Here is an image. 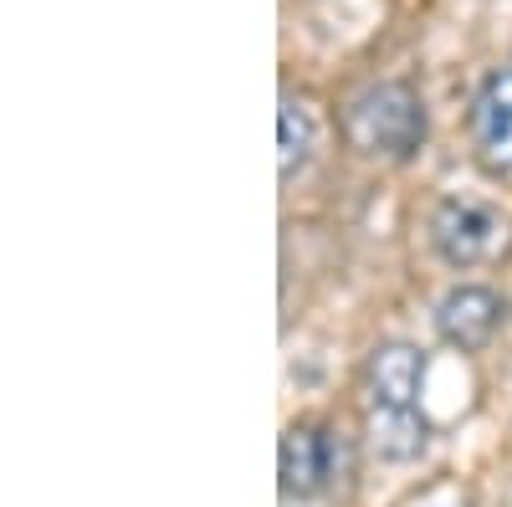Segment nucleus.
Masks as SVG:
<instances>
[{
    "label": "nucleus",
    "mask_w": 512,
    "mask_h": 507,
    "mask_svg": "<svg viewBox=\"0 0 512 507\" xmlns=\"http://www.w3.org/2000/svg\"><path fill=\"white\" fill-rule=\"evenodd\" d=\"M349 139L374 159H410L425 144V103L405 82H374L349 103Z\"/></svg>",
    "instance_id": "2"
},
{
    "label": "nucleus",
    "mask_w": 512,
    "mask_h": 507,
    "mask_svg": "<svg viewBox=\"0 0 512 507\" xmlns=\"http://www.w3.org/2000/svg\"><path fill=\"white\" fill-rule=\"evenodd\" d=\"M431 241L451 267H482L507 246V221L482 200L451 195L431 210Z\"/></svg>",
    "instance_id": "3"
},
{
    "label": "nucleus",
    "mask_w": 512,
    "mask_h": 507,
    "mask_svg": "<svg viewBox=\"0 0 512 507\" xmlns=\"http://www.w3.org/2000/svg\"><path fill=\"white\" fill-rule=\"evenodd\" d=\"M333 472V446L318 426H292L282 436V492L287 497H318Z\"/></svg>",
    "instance_id": "6"
},
{
    "label": "nucleus",
    "mask_w": 512,
    "mask_h": 507,
    "mask_svg": "<svg viewBox=\"0 0 512 507\" xmlns=\"http://www.w3.org/2000/svg\"><path fill=\"white\" fill-rule=\"evenodd\" d=\"M502 318H507V303L497 298L492 287H451L441 298V308H436L441 338L451 349H461V354L487 349L497 338V328H502Z\"/></svg>",
    "instance_id": "4"
},
{
    "label": "nucleus",
    "mask_w": 512,
    "mask_h": 507,
    "mask_svg": "<svg viewBox=\"0 0 512 507\" xmlns=\"http://www.w3.org/2000/svg\"><path fill=\"white\" fill-rule=\"evenodd\" d=\"M472 134H477V154L497 175H512V67L492 72L477 93L472 108Z\"/></svg>",
    "instance_id": "5"
},
{
    "label": "nucleus",
    "mask_w": 512,
    "mask_h": 507,
    "mask_svg": "<svg viewBox=\"0 0 512 507\" xmlns=\"http://www.w3.org/2000/svg\"><path fill=\"white\" fill-rule=\"evenodd\" d=\"M318 149V123L313 108L303 98L282 93V113H277V164H282V180H292Z\"/></svg>",
    "instance_id": "7"
},
{
    "label": "nucleus",
    "mask_w": 512,
    "mask_h": 507,
    "mask_svg": "<svg viewBox=\"0 0 512 507\" xmlns=\"http://www.w3.org/2000/svg\"><path fill=\"white\" fill-rule=\"evenodd\" d=\"M425 354L415 344H379L364 364V441L379 461H415L431 446V420L420 410Z\"/></svg>",
    "instance_id": "1"
},
{
    "label": "nucleus",
    "mask_w": 512,
    "mask_h": 507,
    "mask_svg": "<svg viewBox=\"0 0 512 507\" xmlns=\"http://www.w3.org/2000/svg\"><path fill=\"white\" fill-rule=\"evenodd\" d=\"M410 507H472V497H466L456 482H436L431 492H420Z\"/></svg>",
    "instance_id": "8"
}]
</instances>
